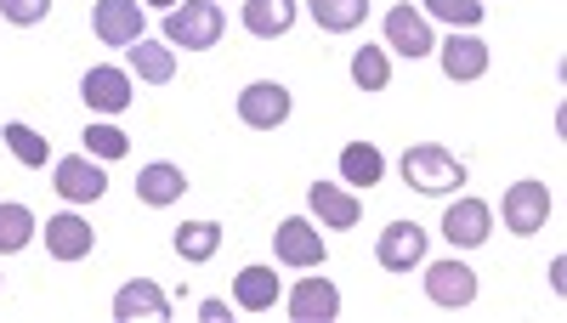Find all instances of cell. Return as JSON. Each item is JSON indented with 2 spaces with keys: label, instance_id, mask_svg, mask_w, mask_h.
<instances>
[{
  "label": "cell",
  "instance_id": "obj_28",
  "mask_svg": "<svg viewBox=\"0 0 567 323\" xmlns=\"http://www.w3.org/2000/svg\"><path fill=\"white\" fill-rule=\"evenodd\" d=\"M80 143H85L91 159H125V154H131V136H125L120 125H85Z\"/></svg>",
  "mask_w": 567,
  "mask_h": 323
},
{
  "label": "cell",
  "instance_id": "obj_13",
  "mask_svg": "<svg viewBox=\"0 0 567 323\" xmlns=\"http://www.w3.org/2000/svg\"><path fill=\"white\" fill-rule=\"evenodd\" d=\"M45 250H52V261H85L91 250H97V233H91V221L63 210L45 221Z\"/></svg>",
  "mask_w": 567,
  "mask_h": 323
},
{
  "label": "cell",
  "instance_id": "obj_10",
  "mask_svg": "<svg viewBox=\"0 0 567 323\" xmlns=\"http://www.w3.org/2000/svg\"><path fill=\"white\" fill-rule=\"evenodd\" d=\"M425 295H432L437 306H471L477 301V272H471L465 261H432L425 267Z\"/></svg>",
  "mask_w": 567,
  "mask_h": 323
},
{
  "label": "cell",
  "instance_id": "obj_2",
  "mask_svg": "<svg viewBox=\"0 0 567 323\" xmlns=\"http://www.w3.org/2000/svg\"><path fill=\"white\" fill-rule=\"evenodd\" d=\"M221 29H227V18L216 0H176L165 12V45H182V52H210Z\"/></svg>",
  "mask_w": 567,
  "mask_h": 323
},
{
  "label": "cell",
  "instance_id": "obj_3",
  "mask_svg": "<svg viewBox=\"0 0 567 323\" xmlns=\"http://www.w3.org/2000/svg\"><path fill=\"white\" fill-rule=\"evenodd\" d=\"M52 188L69 199V205H97L109 194V176H103V159L91 154H69L52 165Z\"/></svg>",
  "mask_w": 567,
  "mask_h": 323
},
{
  "label": "cell",
  "instance_id": "obj_27",
  "mask_svg": "<svg viewBox=\"0 0 567 323\" xmlns=\"http://www.w3.org/2000/svg\"><path fill=\"white\" fill-rule=\"evenodd\" d=\"M0 136H7V148H12V154H18V165H29V170H40L45 159H52V143H45L40 131H29L23 119H12Z\"/></svg>",
  "mask_w": 567,
  "mask_h": 323
},
{
  "label": "cell",
  "instance_id": "obj_6",
  "mask_svg": "<svg viewBox=\"0 0 567 323\" xmlns=\"http://www.w3.org/2000/svg\"><path fill=\"white\" fill-rule=\"evenodd\" d=\"M239 119L250 131H278L284 119H290V91H284L278 80H250L239 91Z\"/></svg>",
  "mask_w": 567,
  "mask_h": 323
},
{
  "label": "cell",
  "instance_id": "obj_19",
  "mask_svg": "<svg viewBox=\"0 0 567 323\" xmlns=\"http://www.w3.org/2000/svg\"><path fill=\"white\" fill-rule=\"evenodd\" d=\"M296 0H245V29L256 40H278V34H290L296 29Z\"/></svg>",
  "mask_w": 567,
  "mask_h": 323
},
{
  "label": "cell",
  "instance_id": "obj_29",
  "mask_svg": "<svg viewBox=\"0 0 567 323\" xmlns=\"http://www.w3.org/2000/svg\"><path fill=\"white\" fill-rule=\"evenodd\" d=\"M420 7L432 18H443L449 29H477L483 12H488V7H477V0H420Z\"/></svg>",
  "mask_w": 567,
  "mask_h": 323
},
{
  "label": "cell",
  "instance_id": "obj_17",
  "mask_svg": "<svg viewBox=\"0 0 567 323\" xmlns=\"http://www.w3.org/2000/svg\"><path fill=\"white\" fill-rule=\"evenodd\" d=\"M182 194H187V176H182V165L154 159V165H142V170H136V199H142V205L165 210V205H176Z\"/></svg>",
  "mask_w": 567,
  "mask_h": 323
},
{
  "label": "cell",
  "instance_id": "obj_26",
  "mask_svg": "<svg viewBox=\"0 0 567 323\" xmlns=\"http://www.w3.org/2000/svg\"><path fill=\"white\" fill-rule=\"evenodd\" d=\"M34 239V210L29 205H0V256H18Z\"/></svg>",
  "mask_w": 567,
  "mask_h": 323
},
{
  "label": "cell",
  "instance_id": "obj_31",
  "mask_svg": "<svg viewBox=\"0 0 567 323\" xmlns=\"http://www.w3.org/2000/svg\"><path fill=\"white\" fill-rule=\"evenodd\" d=\"M199 317H205V323H221V317H227V301H199Z\"/></svg>",
  "mask_w": 567,
  "mask_h": 323
},
{
  "label": "cell",
  "instance_id": "obj_24",
  "mask_svg": "<svg viewBox=\"0 0 567 323\" xmlns=\"http://www.w3.org/2000/svg\"><path fill=\"white\" fill-rule=\"evenodd\" d=\"M307 12H312V23L329 29V34H352V29L369 18V0H307Z\"/></svg>",
  "mask_w": 567,
  "mask_h": 323
},
{
  "label": "cell",
  "instance_id": "obj_23",
  "mask_svg": "<svg viewBox=\"0 0 567 323\" xmlns=\"http://www.w3.org/2000/svg\"><path fill=\"white\" fill-rule=\"evenodd\" d=\"M341 176H347V188H374V181L386 176V159L374 143H347L341 148Z\"/></svg>",
  "mask_w": 567,
  "mask_h": 323
},
{
  "label": "cell",
  "instance_id": "obj_14",
  "mask_svg": "<svg viewBox=\"0 0 567 323\" xmlns=\"http://www.w3.org/2000/svg\"><path fill=\"white\" fill-rule=\"evenodd\" d=\"M437 58H443V74H449L454 85H471V80L488 74V45H483L477 34H449V40L437 45Z\"/></svg>",
  "mask_w": 567,
  "mask_h": 323
},
{
  "label": "cell",
  "instance_id": "obj_16",
  "mask_svg": "<svg viewBox=\"0 0 567 323\" xmlns=\"http://www.w3.org/2000/svg\"><path fill=\"white\" fill-rule=\"evenodd\" d=\"M307 205H312V216H318L323 227H358V216H363L358 194H352V188H336V181H312Z\"/></svg>",
  "mask_w": 567,
  "mask_h": 323
},
{
  "label": "cell",
  "instance_id": "obj_9",
  "mask_svg": "<svg viewBox=\"0 0 567 323\" xmlns=\"http://www.w3.org/2000/svg\"><path fill=\"white\" fill-rule=\"evenodd\" d=\"M488 227H494V210H488L483 199H454V205L443 210V239H449L454 250L488 244Z\"/></svg>",
  "mask_w": 567,
  "mask_h": 323
},
{
  "label": "cell",
  "instance_id": "obj_4",
  "mask_svg": "<svg viewBox=\"0 0 567 323\" xmlns=\"http://www.w3.org/2000/svg\"><path fill=\"white\" fill-rule=\"evenodd\" d=\"M272 250H278L284 267H307V272H318L329 261V244L318 239V227L307 216H284L278 233H272Z\"/></svg>",
  "mask_w": 567,
  "mask_h": 323
},
{
  "label": "cell",
  "instance_id": "obj_32",
  "mask_svg": "<svg viewBox=\"0 0 567 323\" xmlns=\"http://www.w3.org/2000/svg\"><path fill=\"white\" fill-rule=\"evenodd\" d=\"M550 284H556V295L567 290V261H550Z\"/></svg>",
  "mask_w": 567,
  "mask_h": 323
},
{
  "label": "cell",
  "instance_id": "obj_25",
  "mask_svg": "<svg viewBox=\"0 0 567 323\" xmlns=\"http://www.w3.org/2000/svg\"><path fill=\"white\" fill-rule=\"evenodd\" d=\"M352 80H358V91H386L392 85V58L381 52V45H358L352 52Z\"/></svg>",
  "mask_w": 567,
  "mask_h": 323
},
{
  "label": "cell",
  "instance_id": "obj_15",
  "mask_svg": "<svg viewBox=\"0 0 567 323\" xmlns=\"http://www.w3.org/2000/svg\"><path fill=\"white\" fill-rule=\"evenodd\" d=\"M386 45H392V52H403V58H425V52H437L432 23H425V18L409 7V0L386 12Z\"/></svg>",
  "mask_w": 567,
  "mask_h": 323
},
{
  "label": "cell",
  "instance_id": "obj_20",
  "mask_svg": "<svg viewBox=\"0 0 567 323\" xmlns=\"http://www.w3.org/2000/svg\"><path fill=\"white\" fill-rule=\"evenodd\" d=\"M233 306H239V312H272L278 306L272 267H245L239 279H233Z\"/></svg>",
  "mask_w": 567,
  "mask_h": 323
},
{
  "label": "cell",
  "instance_id": "obj_1",
  "mask_svg": "<svg viewBox=\"0 0 567 323\" xmlns=\"http://www.w3.org/2000/svg\"><path fill=\"white\" fill-rule=\"evenodd\" d=\"M403 181L414 194H425V199H443V194L465 188V165L449 148H437V143H414L403 154Z\"/></svg>",
  "mask_w": 567,
  "mask_h": 323
},
{
  "label": "cell",
  "instance_id": "obj_30",
  "mask_svg": "<svg viewBox=\"0 0 567 323\" xmlns=\"http://www.w3.org/2000/svg\"><path fill=\"white\" fill-rule=\"evenodd\" d=\"M45 12H52V0H0V18L18 23V29H34L45 23Z\"/></svg>",
  "mask_w": 567,
  "mask_h": 323
},
{
  "label": "cell",
  "instance_id": "obj_11",
  "mask_svg": "<svg viewBox=\"0 0 567 323\" xmlns=\"http://www.w3.org/2000/svg\"><path fill=\"white\" fill-rule=\"evenodd\" d=\"M374 261H381L386 272L420 267L425 261V227L420 221H392L386 233H381V244H374Z\"/></svg>",
  "mask_w": 567,
  "mask_h": 323
},
{
  "label": "cell",
  "instance_id": "obj_7",
  "mask_svg": "<svg viewBox=\"0 0 567 323\" xmlns=\"http://www.w3.org/2000/svg\"><path fill=\"white\" fill-rule=\"evenodd\" d=\"M142 23H148L142 0H97V12H91V29H97L103 45H136Z\"/></svg>",
  "mask_w": 567,
  "mask_h": 323
},
{
  "label": "cell",
  "instance_id": "obj_21",
  "mask_svg": "<svg viewBox=\"0 0 567 323\" xmlns=\"http://www.w3.org/2000/svg\"><path fill=\"white\" fill-rule=\"evenodd\" d=\"M131 69H136V80H148V85H171V80H176V52H171L165 40L142 34V40L131 45Z\"/></svg>",
  "mask_w": 567,
  "mask_h": 323
},
{
  "label": "cell",
  "instance_id": "obj_22",
  "mask_svg": "<svg viewBox=\"0 0 567 323\" xmlns=\"http://www.w3.org/2000/svg\"><path fill=\"white\" fill-rule=\"evenodd\" d=\"M171 244H176V256H182L187 267H205V261L221 250V227H216V221H182Z\"/></svg>",
  "mask_w": 567,
  "mask_h": 323
},
{
  "label": "cell",
  "instance_id": "obj_18",
  "mask_svg": "<svg viewBox=\"0 0 567 323\" xmlns=\"http://www.w3.org/2000/svg\"><path fill=\"white\" fill-rule=\"evenodd\" d=\"M336 312H341V290L329 284V279H301L290 290V317L296 323H329Z\"/></svg>",
  "mask_w": 567,
  "mask_h": 323
},
{
  "label": "cell",
  "instance_id": "obj_5",
  "mask_svg": "<svg viewBox=\"0 0 567 323\" xmlns=\"http://www.w3.org/2000/svg\"><path fill=\"white\" fill-rule=\"evenodd\" d=\"M499 216H505V227L516 239L539 233V227L550 221V188L545 181H516V188H505V199H499Z\"/></svg>",
  "mask_w": 567,
  "mask_h": 323
},
{
  "label": "cell",
  "instance_id": "obj_33",
  "mask_svg": "<svg viewBox=\"0 0 567 323\" xmlns=\"http://www.w3.org/2000/svg\"><path fill=\"white\" fill-rule=\"evenodd\" d=\"M142 7H165V12H171V7H176V0H142Z\"/></svg>",
  "mask_w": 567,
  "mask_h": 323
},
{
  "label": "cell",
  "instance_id": "obj_12",
  "mask_svg": "<svg viewBox=\"0 0 567 323\" xmlns=\"http://www.w3.org/2000/svg\"><path fill=\"white\" fill-rule=\"evenodd\" d=\"M114 317L120 323H165L171 317V295L154 284V279H131V284H120V295H114Z\"/></svg>",
  "mask_w": 567,
  "mask_h": 323
},
{
  "label": "cell",
  "instance_id": "obj_8",
  "mask_svg": "<svg viewBox=\"0 0 567 323\" xmlns=\"http://www.w3.org/2000/svg\"><path fill=\"white\" fill-rule=\"evenodd\" d=\"M80 97H85L91 114H125V108H131V74H125V69H109V63L85 69Z\"/></svg>",
  "mask_w": 567,
  "mask_h": 323
}]
</instances>
